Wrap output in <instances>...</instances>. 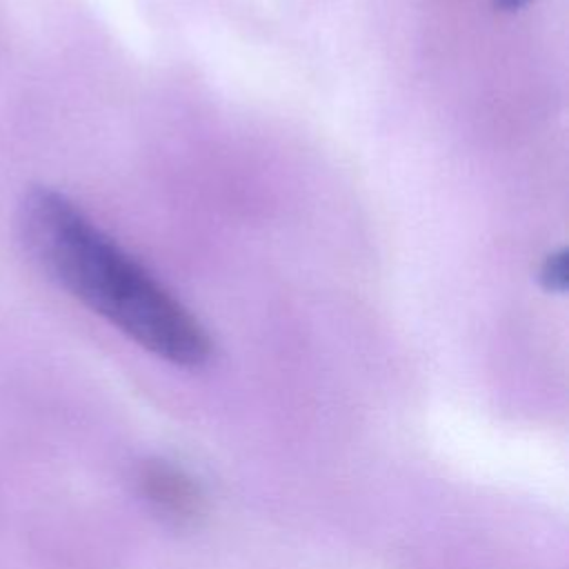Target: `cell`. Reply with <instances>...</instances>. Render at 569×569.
I'll use <instances>...</instances> for the list:
<instances>
[{
	"label": "cell",
	"mask_w": 569,
	"mask_h": 569,
	"mask_svg": "<svg viewBox=\"0 0 569 569\" xmlns=\"http://www.w3.org/2000/svg\"><path fill=\"white\" fill-rule=\"evenodd\" d=\"M529 2H533V0H491L493 9L500 13H516V11L525 9Z\"/></svg>",
	"instance_id": "cell-4"
},
{
	"label": "cell",
	"mask_w": 569,
	"mask_h": 569,
	"mask_svg": "<svg viewBox=\"0 0 569 569\" xmlns=\"http://www.w3.org/2000/svg\"><path fill=\"white\" fill-rule=\"evenodd\" d=\"M149 480H151V496L160 500L164 507H171L178 513H182L191 505V491L182 480H178L176 473L164 469H153Z\"/></svg>",
	"instance_id": "cell-2"
},
{
	"label": "cell",
	"mask_w": 569,
	"mask_h": 569,
	"mask_svg": "<svg viewBox=\"0 0 569 569\" xmlns=\"http://www.w3.org/2000/svg\"><path fill=\"white\" fill-rule=\"evenodd\" d=\"M18 229L56 284L142 349L184 369L211 358V340L193 313L62 191L29 189Z\"/></svg>",
	"instance_id": "cell-1"
},
{
	"label": "cell",
	"mask_w": 569,
	"mask_h": 569,
	"mask_svg": "<svg viewBox=\"0 0 569 569\" xmlns=\"http://www.w3.org/2000/svg\"><path fill=\"white\" fill-rule=\"evenodd\" d=\"M540 284L547 289V291H553V293H565L567 291V282H569V276H567V249H558L553 253H549L540 267Z\"/></svg>",
	"instance_id": "cell-3"
}]
</instances>
